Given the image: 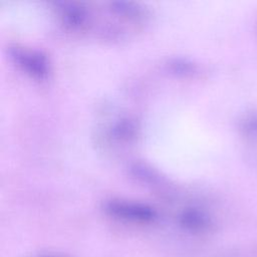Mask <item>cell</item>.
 <instances>
[{
  "label": "cell",
  "instance_id": "obj_1",
  "mask_svg": "<svg viewBox=\"0 0 257 257\" xmlns=\"http://www.w3.org/2000/svg\"><path fill=\"white\" fill-rule=\"evenodd\" d=\"M107 210L117 217L135 221L147 222L155 217L154 211L150 208L125 202H110L107 205Z\"/></svg>",
  "mask_w": 257,
  "mask_h": 257
},
{
  "label": "cell",
  "instance_id": "obj_2",
  "mask_svg": "<svg viewBox=\"0 0 257 257\" xmlns=\"http://www.w3.org/2000/svg\"><path fill=\"white\" fill-rule=\"evenodd\" d=\"M12 56L16 59L19 65H21L29 73L39 78L45 76L47 72V65L45 58L40 53L14 48L12 50Z\"/></svg>",
  "mask_w": 257,
  "mask_h": 257
}]
</instances>
